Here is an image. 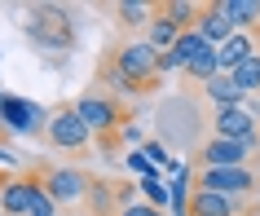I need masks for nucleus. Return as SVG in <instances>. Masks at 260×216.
Instances as JSON below:
<instances>
[{"instance_id": "nucleus-1", "label": "nucleus", "mask_w": 260, "mask_h": 216, "mask_svg": "<svg viewBox=\"0 0 260 216\" xmlns=\"http://www.w3.org/2000/svg\"><path fill=\"white\" fill-rule=\"evenodd\" d=\"M159 49L146 40H128L119 44L115 53H110V62L102 67V84L110 88V97H133V93H150L154 84L164 80L159 75Z\"/></svg>"}, {"instance_id": "nucleus-2", "label": "nucleus", "mask_w": 260, "mask_h": 216, "mask_svg": "<svg viewBox=\"0 0 260 216\" xmlns=\"http://www.w3.org/2000/svg\"><path fill=\"white\" fill-rule=\"evenodd\" d=\"M27 40L44 53H71L75 49V18L62 5H36L27 18Z\"/></svg>"}, {"instance_id": "nucleus-3", "label": "nucleus", "mask_w": 260, "mask_h": 216, "mask_svg": "<svg viewBox=\"0 0 260 216\" xmlns=\"http://www.w3.org/2000/svg\"><path fill=\"white\" fill-rule=\"evenodd\" d=\"M75 106V115L84 119V128L93 137H102L106 146H123L119 133H123V106H119V97H110V93H84L71 102Z\"/></svg>"}, {"instance_id": "nucleus-4", "label": "nucleus", "mask_w": 260, "mask_h": 216, "mask_svg": "<svg viewBox=\"0 0 260 216\" xmlns=\"http://www.w3.org/2000/svg\"><path fill=\"white\" fill-rule=\"evenodd\" d=\"M40 172V186L53 194L57 207H67V203H84L93 194V176L84 172V168H71V163H49V168H36Z\"/></svg>"}, {"instance_id": "nucleus-5", "label": "nucleus", "mask_w": 260, "mask_h": 216, "mask_svg": "<svg viewBox=\"0 0 260 216\" xmlns=\"http://www.w3.org/2000/svg\"><path fill=\"white\" fill-rule=\"evenodd\" d=\"M194 186L230 194V199H251L260 190V172L251 163H247V168H194Z\"/></svg>"}, {"instance_id": "nucleus-6", "label": "nucleus", "mask_w": 260, "mask_h": 216, "mask_svg": "<svg viewBox=\"0 0 260 216\" xmlns=\"http://www.w3.org/2000/svg\"><path fill=\"white\" fill-rule=\"evenodd\" d=\"M260 150V133L243 137V141H225V137H207L199 146V163L194 168H247V159Z\"/></svg>"}, {"instance_id": "nucleus-7", "label": "nucleus", "mask_w": 260, "mask_h": 216, "mask_svg": "<svg viewBox=\"0 0 260 216\" xmlns=\"http://www.w3.org/2000/svg\"><path fill=\"white\" fill-rule=\"evenodd\" d=\"M49 119H53V110H44L31 97H9V106H5V133H14V137L49 133Z\"/></svg>"}, {"instance_id": "nucleus-8", "label": "nucleus", "mask_w": 260, "mask_h": 216, "mask_svg": "<svg viewBox=\"0 0 260 216\" xmlns=\"http://www.w3.org/2000/svg\"><path fill=\"white\" fill-rule=\"evenodd\" d=\"M49 141H53L57 150H67V155H80L84 146H88V128H84V119L75 115V106H57L53 110V119H49Z\"/></svg>"}, {"instance_id": "nucleus-9", "label": "nucleus", "mask_w": 260, "mask_h": 216, "mask_svg": "<svg viewBox=\"0 0 260 216\" xmlns=\"http://www.w3.org/2000/svg\"><path fill=\"white\" fill-rule=\"evenodd\" d=\"M31 190H36V172H5L0 176V212L5 216H27Z\"/></svg>"}, {"instance_id": "nucleus-10", "label": "nucleus", "mask_w": 260, "mask_h": 216, "mask_svg": "<svg viewBox=\"0 0 260 216\" xmlns=\"http://www.w3.org/2000/svg\"><path fill=\"white\" fill-rule=\"evenodd\" d=\"M260 133L256 119L247 115V106H225L212 115V137H225V141H243V137Z\"/></svg>"}, {"instance_id": "nucleus-11", "label": "nucleus", "mask_w": 260, "mask_h": 216, "mask_svg": "<svg viewBox=\"0 0 260 216\" xmlns=\"http://www.w3.org/2000/svg\"><path fill=\"white\" fill-rule=\"evenodd\" d=\"M247 199H230V194H216V190H199L194 186L190 199V216H243Z\"/></svg>"}, {"instance_id": "nucleus-12", "label": "nucleus", "mask_w": 260, "mask_h": 216, "mask_svg": "<svg viewBox=\"0 0 260 216\" xmlns=\"http://www.w3.org/2000/svg\"><path fill=\"white\" fill-rule=\"evenodd\" d=\"M260 49H256V40H251V31H234L230 40L220 44L216 49V57H220V71H225V75H234V71L243 67L247 57H256Z\"/></svg>"}, {"instance_id": "nucleus-13", "label": "nucleus", "mask_w": 260, "mask_h": 216, "mask_svg": "<svg viewBox=\"0 0 260 216\" xmlns=\"http://www.w3.org/2000/svg\"><path fill=\"white\" fill-rule=\"evenodd\" d=\"M168 194H172L168 212H172V216H190V199H194V163H177V172H172V181H168Z\"/></svg>"}, {"instance_id": "nucleus-14", "label": "nucleus", "mask_w": 260, "mask_h": 216, "mask_svg": "<svg viewBox=\"0 0 260 216\" xmlns=\"http://www.w3.org/2000/svg\"><path fill=\"white\" fill-rule=\"evenodd\" d=\"M199 36H203L212 49H220V44L234 36V22L225 18V9H220V0L216 5H203V14H199Z\"/></svg>"}, {"instance_id": "nucleus-15", "label": "nucleus", "mask_w": 260, "mask_h": 216, "mask_svg": "<svg viewBox=\"0 0 260 216\" xmlns=\"http://www.w3.org/2000/svg\"><path fill=\"white\" fill-rule=\"evenodd\" d=\"M203 97H207L216 110H225V106H243V102H247V93L234 84V75H216V80H207V84H203Z\"/></svg>"}, {"instance_id": "nucleus-16", "label": "nucleus", "mask_w": 260, "mask_h": 216, "mask_svg": "<svg viewBox=\"0 0 260 216\" xmlns=\"http://www.w3.org/2000/svg\"><path fill=\"white\" fill-rule=\"evenodd\" d=\"M199 14H203V5H194V0H164V5H159V18H168V22L181 27V31L199 27Z\"/></svg>"}, {"instance_id": "nucleus-17", "label": "nucleus", "mask_w": 260, "mask_h": 216, "mask_svg": "<svg viewBox=\"0 0 260 216\" xmlns=\"http://www.w3.org/2000/svg\"><path fill=\"white\" fill-rule=\"evenodd\" d=\"M225 18L234 22V31H251L260 27V0H220Z\"/></svg>"}, {"instance_id": "nucleus-18", "label": "nucleus", "mask_w": 260, "mask_h": 216, "mask_svg": "<svg viewBox=\"0 0 260 216\" xmlns=\"http://www.w3.org/2000/svg\"><path fill=\"white\" fill-rule=\"evenodd\" d=\"M177 40H181V27H172V22H168V18H159V9H154V22L146 27V44H154L159 53H168Z\"/></svg>"}, {"instance_id": "nucleus-19", "label": "nucleus", "mask_w": 260, "mask_h": 216, "mask_svg": "<svg viewBox=\"0 0 260 216\" xmlns=\"http://www.w3.org/2000/svg\"><path fill=\"white\" fill-rule=\"evenodd\" d=\"M115 18L123 27H150L154 22V5H141V0H119L115 5Z\"/></svg>"}, {"instance_id": "nucleus-20", "label": "nucleus", "mask_w": 260, "mask_h": 216, "mask_svg": "<svg viewBox=\"0 0 260 216\" xmlns=\"http://www.w3.org/2000/svg\"><path fill=\"white\" fill-rule=\"evenodd\" d=\"M234 84H238L247 97H260V53H256V57H247L243 67L234 71Z\"/></svg>"}, {"instance_id": "nucleus-21", "label": "nucleus", "mask_w": 260, "mask_h": 216, "mask_svg": "<svg viewBox=\"0 0 260 216\" xmlns=\"http://www.w3.org/2000/svg\"><path fill=\"white\" fill-rule=\"evenodd\" d=\"M137 190H141V199L150 203V207H159V212L172 203V194H168V186H164V176H146V181H137Z\"/></svg>"}, {"instance_id": "nucleus-22", "label": "nucleus", "mask_w": 260, "mask_h": 216, "mask_svg": "<svg viewBox=\"0 0 260 216\" xmlns=\"http://www.w3.org/2000/svg\"><path fill=\"white\" fill-rule=\"evenodd\" d=\"M62 207L53 203V194L40 186V172H36V190H31V207H27V216H57Z\"/></svg>"}, {"instance_id": "nucleus-23", "label": "nucleus", "mask_w": 260, "mask_h": 216, "mask_svg": "<svg viewBox=\"0 0 260 216\" xmlns=\"http://www.w3.org/2000/svg\"><path fill=\"white\" fill-rule=\"evenodd\" d=\"M141 150H146V159H150L154 168H159V176H164V172H177V159L168 155V146H159V141H146Z\"/></svg>"}, {"instance_id": "nucleus-24", "label": "nucleus", "mask_w": 260, "mask_h": 216, "mask_svg": "<svg viewBox=\"0 0 260 216\" xmlns=\"http://www.w3.org/2000/svg\"><path fill=\"white\" fill-rule=\"evenodd\" d=\"M123 159H128V168H133V172H137L141 181H146V176H159V168H154V163L146 159V150H128Z\"/></svg>"}, {"instance_id": "nucleus-25", "label": "nucleus", "mask_w": 260, "mask_h": 216, "mask_svg": "<svg viewBox=\"0 0 260 216\" xmlns=\"http://www.w3.org/2000/svg\"><path fill=\"white\" fill-rule=\"evenodd\" d=\"M115 216H164V212H159V207H150L146 199H133V203H123Z\"/></svg>"}, {"instance_id": "nucleus-26", "label": "nucleus", "mask_w": 260, "mask_h": 216, "mask_svg": "<svg viewBox=\"0 0 260 216\" xmlns=\"http://www.w3.org/2000/svg\"><path fill=\"white\" fill-rule=\"evenodd\" d=\"M119 141H123V146H146V137H141V128H133V124H123V133H119Z\"/></svg>"}, {"instance_id": "nucleus-27", "label": "nucleus", "mask_w": 260, "mask_h": 216, "mask_svg": "<svg viewBox=\"0 0 260 216\" xmlns=\"http://www.w3.org/2000/svg\"><path fill=\"white\" fill-rule=\"evenodd\" d=\"M5 106H9V93L0 88V128H5Z\"/></svg>"}, {"instance_id": "nucleus-28", "label": "nucleus", "mask_w": 260, "mask_h": 216, "mask_svg": "<svg viewBox=\"0 0 260 216\" xmlns=\"http://www.w3.org/2000/svg\"><path fill=\"white\" fill-rule=\"evenodd\" d=\"M0 216H5V212H0Z\"/></svg>"}]
</instances>
